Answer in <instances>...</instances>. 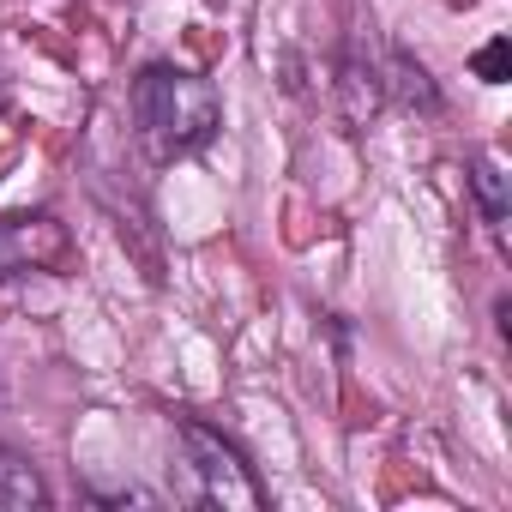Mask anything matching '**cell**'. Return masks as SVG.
I'll use <instances>...</instances> for the list:
<instances>
[{"mask_svg": "<svg viewBox=\"0 0 512 512\" xmlns=\"http://www.w3.org/2000/svg\"><path fill=\"white\" fill-rule=\"evenodd\" d=\"M500 67H506V43H488V49L476 55V73H482L488 85H500Z\"/></svg>", "mask_w": 512, "mask_h": 512, "instance_id": "8992f818", "label": "cell"}, {"mask_svg": "<svg viewBox=\"0 0 512 512\" xmlns=\"http://www.w3.org/2000/svg\"><path fill=\"white\" fill-rule=\"evenodd\" d=\"M181 446H187V464L199 476V500L223 506V512H260L266 506V488L260 476L247 470V458L205 422H181Z\"/></svg>", "mask_w": 512, "mask_h": 512, "instance_id": "7a4b0ae2", "label": "cell"}, {"mask_svg": "<svg viewBox=\"0 0 512 512\" xmlns=\"http://www.w3.org/2000/svg\"><path fill=\"white\" fill-rule=\"evenodd\" d=\"M217 121H223V103H217L211 79H199L187 67H169V61H157L133 79V127H139L151 157L169 163V157H187V151L211 145Z\"/></svg>", "mask_w": 512, "mask_h": 512, "instance_id": "6da1fadb", "label": "cell"}, {"mask_svg": "<svg viewBox=\"0 0 512 512\" xmlns=\"http://www.w3.org/2000/svg\"><path fill=\"white\" fill-rule=\"evenodd\" d=\"M67 229L49 211H19V217H0V278L13 272H49L67 260Z\"/></svg>", "mask_w": 512, "mask_h": 512, "instance_id": "3957f363", "label": "cell"}, {"mask_svg": "<svg viewBox=\"0 0 512 512\" xmlns=\"http://www.w3.org/2000/svg\"><path fill=\"white\" fill-rule=\"evenodd\" d=\"M470 187H476V205L494 229H506V175H500V157L494 151H476L470 163Z\"/></svg>", "mask_w": 512, "mask_h": 512, "instance_id": "5b68a950", "label": "cell"}, {"mask_svg": "<svg viewBox=\"0 0 512 512\" xmlns=\"http://www.w3.org/2000/svg\"><path fill=\"white\" fill-rule=\"evenodd\" d=\"M43 500H49V488H43L37 464L0 446V512H31V506H43Z\"/></svg>", "mask_w": 512, "mask_h": 512, "instance_id": "277c9868", "label": "cell"}]
</instances>
